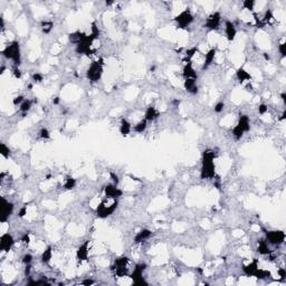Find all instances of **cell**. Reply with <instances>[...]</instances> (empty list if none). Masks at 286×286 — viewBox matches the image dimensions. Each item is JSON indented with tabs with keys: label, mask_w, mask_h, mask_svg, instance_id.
Listing matches in <instances>:
<instances>
[{
	"label": "cell",
	"mask_w": 286,
	"mask_h": 286,
	"mask_svg": "<svg viewBox=\"0 0 286 286\" xmlns=\"http://www.w3.org/2000/svg\"><path fill=\"white\" fill-rule=\"evenodd\" d=\"M215 152L204 151L202 155V166H201V179H211L215 177Z\"/></svg>",
	"instance_id": "6da1fadb"
},
{
	"label": "cell",
	"mask_w": 286,
	"mask_h": 286,
	"mask_svg": "<svg viewBox=\"0 0 286 286\" xmlns=\"http://www.w3.org/2000/svg\"><path fill=\"white\" fill-rule=\"evenodd\" d=\"M2 55L6 58L8 59L14 60V63L16 66H18L21 62L20 59V47H19V43L18 41H14L11 43L9 46H7L3 49Z\"/></svg>",
	"instance_id": "7a4b0ae2"
},
{
	"label": "cell",
	"mask_w": 286,
	"mask_h": 286,
	"mask_svg": "<svg viewBox=\"0 0 286 286\" xmlns=\"http://www.w3.org/2000/svg\"><path fill=\"white\" fill-rule=\"evenodd\" d=\"M103 74V59L94 62L86 72V76L91 82H97Z\"/></svg>",
	"instance_id": "3957f363"
},
{
	"label": "cell",
	"mask_w": 286,
	"mask_h": 286,
	"mask_svg": "<svg viewBox=\"0 0 286 286\" xmlns=\"http://www.w3.org/2000/svg\"><path fill=\"white\" fill-rule=\"evenodd\" d=\"M175 20L179 28H185V27H188L189 25L194 21V16H192V14L187 9V10L182 11L181 14L178 15L175 18Z\"/></svg>",
	"instance_id": "277c9868"
},
{
	"label": "cell",
	"mask_w": 286,
	"mask_h": 286,
	"mask_svg": "<svg viewBox=\"0 0 286 286\" xmlns=\"http://www.w3.org/2000/svg\"><path fill=\"white\" fill-rule=\"evenodd\" d=\"M129 263V258L126 257H120V258L115 259L114 262V266L112 267V270H115V274L117 276H125L128 274V268H126V265Z\"/></svg>",
	"instance_id": "5b68a950"
},
{
	"label": "cell",
	"mask_w": 286,
	"mask_h": 286,
	"mask_svg": "<svg viewBox=\"0 0 286 286\" xmlns=\"http://www.w3.org/2000/svg\"><path fill=\"white\" fill-rule=\"evenodd\" d=\"M117 207V201H114L111 206H106L105 202H102L97 208H96V215L100 218H106L111 213H114V210Z\"/></svg>",
	"instance_id": "8992f818"
},
{
	"label": "cell",
	"mask_w": 286,
	"mask_h": 286,
	"mask_svg": "<svg viewBox=\"0 0 286 286\" xmlns=\"http://www.w3.org/2000/svg\"><path fill=\"white\" fill-rule=\"evenodd\" d=\"M145 267H147L145 264H140V265H136L135 268H134L131 277L133 278L135 285H147L148 284L147 282L144 281V278L142 277V274H143V270H145Z\"/></svg>",
	"instance_id": "52a82bcc"
},
{
	"label": "cell",
	"mask_w": 286,
	"mask_h": 286,
	"mask_svg": "<svg viewBox=\"0 0 286 286\" xmlns=\"http://www.w3.org/2000/svg\"><path fill=\"white\" fill-rule=\"evenodd\" d=\"M266 238L270 244L274 245H281L285 240V234L281 230H274V232H267Z\"/></svg>",
	"instance_id": "ba28073f"
},
{
	"label": "cell",
	"mask_w": 286,
	"mask_h": 286,
	"mask_svg": "<svg viewBox=\"0 0 286 286\" xmlns=\"http://www.w3.org/2000/svg\"><path fill=\"white\" fill-rule=\"evenodd\" d=\"M220 20H221V16L219 12H213L211 16H209L206 20V27L210 30H216L219 28V25H220Z\"/></svg>",
	"instance_id": "9c48e42d"
},
{
	"label": "cell",
	"mask_w": 286,
	"mask_h": 286,
	"mask_svg": "<svg viewBox=\"0 0 286 286\" xmlns=\"http://www.w3.org/2000/svg\"><path fill=\"white\" fill-rule=\"evenodd\" d=\"M14 238L9 234H3L0 238V248L3 251H9L14 245Z\"/></svg>",
	"instance_id": "30bf717a"
},
{
	"label": "cell",
	"mask_w": 286,
	"mask_h": 286,
	"mask_svg": "<svg viewBox=\"0 0 286 286\" xmlns=\"http://www.w3.org/2000/svg\"><path fill=\"white\" fill-rule=\"evenodd\" d=\"M2 215H1V223H5L7 219L9 218V216L12 213V210H14V204L11 202L7 201L5 198H2Z\"/></svg>",
	"instance_id": "8fae6325"
},
{
	"label": "cell",
	"mask_w": 286,
	"mask_h": 286,
	"mask_svg": "<svg viewBox=\"0 0 286 286\" xmlns=\"http://www.w3.org/2000/svg\"><path fill=\"white\" fill-rule=\"evenodd\" d=\"M104 191H105L106 197H109V198H119L123 195L122 190L117 188L116 185H107Z\"/></svg>",
	"instance_id": "7c38bea8"
},
{
	"label": "cell",
	"mask_w": 286,
	"mask_h": 286,
	"mask_svg": "<svg viewBox=\"0 0 286 286\" xmlns=\"http://www.w3.org/2000/svg\"><path fill=\"white\" fill-rule=\"evenodd\" d=\"M185 91L191 94H197L198 93V86H197V81L195 78H187L185 81Z\"/></svg>",
	"instance_id": "4fadbf2b"
},
{
	"label": "cell",
	"mask_w": 286,
	"mask_h": 286,
	"mask_svg": "<svg viewBox=\"0 0 286 286\" xmlns=\"http://www.w3.org/2000/svg\"><path fill=\"white\" fill-rule=\"evenodd\" d=\"M257 270H258V260H257V259H254L251 264H248V265H246V266L242 267V270H244L246 275H248V276H254L255 275V273L257 272Z\"/></svg>",
	"instance_id": "5bb4252c"
},
{
	"label": "cell",
	"mask_w": 286,
	"mask_h": 286,
	"mask_svg": "<svg viewBox=\"0 0 286 286\" xmlns=\"http://www.w3.org/2000/svg\"><path fill=\"white\" fill-rule=\"evenodd\" d=\"M76 256H77V259H78V260H85V259H87V256H88V241H85L83 245L79 246Z\"/></svg>",
	"instance_id": "9a60e30c"
},
{
	"label": "cell",
	"mask_w": 286,
	"mask_h": 286,
	"mask_svg": "<svg viewBox=\"0 0 286 286\" xmlns=\"http://www.w3.org/2000/svg\"><path fill=\"white\" fill-rule=\"evenodd\" d=\"M226 36H227V39L229 41H232L235 39V36H236V27L235 25L232 24V21H226Z\"/></svg>",
	"instance_id": "2e32d148"
},
{
	"label": "cell",
	"mask_w": 286,
	"mask_h": 286,
	"mask_svg": "<svg viewBox=\"0 0 286 286\" xmlns=\"http://www.w3.org/2000/svg\"><path fill=\"white\" fill-rule=\"evenodd\" d=\"M151 235H152L151 230H149V229H143V230H141L140 232L136 234V236L134 237V242L139 244V242L144 241V240H147L148 238L151 237Z\"/></svg>",
	"instance_id": "e0dca14e"
},
{
	"label": "cell",
	"mask_w": 286,
	"mask_h": 286,
	"mask_svg": "<svg viewBox=\"0 0 286 286\" xmlns=\"http://www.w3.org/2000/svg\"><path fill=\"white\" fill-rule=\"evenodd\" d=\"M237 125L241 129L242 131H244V133H245V132H248L249 130H251L249 117H248L247 115H241V116L239 117V122H238Z\"/></svg>",
	"instance_id": "ac0fdd59"
},
{
	"label": "cell",
	"mask_w": 286,
	"mask_h": 286,
	"mask_svg": "<svg viewBox=\"0 0 286 286\" xmlns=\"http://www.w3.org/2000/svg\"><path fill=\"white\" fill-rule=\"evenodd\" d=\"M183 76L185 78H195L197 79V73L195 72V69L192 68V65L190 63H188L183 68Z\"/></svg>",
	"instance_id": "d6986e66"
},
{
	"label": "cell",
	"mask_w": 286,
	"mask_h": 286,
	"mask_svg": "<svg viewBox=\"0 0 286 286\" xmlns=\"http://www.w3.org/2000/svg\"><path fill=\"white\" fill-rule=\"evenodd\" d=\"M257 251L262 255H268L270 254V249L268 247V244H267V240H259L258 241V247H257Z\"/></svg>",
	"instance_id": "ffe728a7"
},
{
	"label": "cell",
	"mask_w": 286,
	"mask_h": 286,
	"mask_svg": "<svg viewBox=\"0 0 286 286\" xmlns=\"http://www.w3.org/2000/svg\"><path fill=\"white\" fill-rule=\"evenodd\" d=\"M120 132L123 136L129 135L130 132H131V124H130V122H129L128 120H125V119H123V120L121 121Z\"/></svg>",
	"instance_id": "44dd1931"
},
{
	"label": "cell",
	"mask_w": 286,
	"mask_h": 286,
	"mask_svg": "<svg viewBox=\"0 0 286 286\" xmlns=\"http://www.w3.org/2000/svg\"><path fill=\"white\" fill-rule=\"evenodd\" d=\"M159 115H160V113H159L157 110L154 109V107H148L147 112H145V121H153L155 120L157 117H159Z\"/></svg>",
	"instance_id": "7402d4cb"
},
{
	"label": "cell",
	"mask_w": 286,
	"mask_h": 286,
	"mask_svg": "<svg viewBox=\"0 0 286 286\" xmlns=\"http://www.w3.org/2000/svg\"><path fill=\"white\" fill-rule=\"evenodd\" d=\"M215 55H216V49L215 48L210 49L209 52L206 54V59H204V66H202V69H206V68H207L208 66L210 65V64L213 63V58H215Z\"/></svg>",
	"instance_id": "603a6c76"
},
{
	"label": "cell",
	"mask_w": 286,
	"mask_h": 286,
	"mask_svg": "<svg viewBox=\"0 0 286 286\" xmlns=\"http://www.w3.org/2000/svg\"><path fill=\"white\" fill-rule=\"evenodd\" d=\"M236 75H237L238 79H239L240 82L249 81V79H251V75H249V74H248L244 68H239V69L237 71V73H236Z\"/></svg>",
	"instance_id": "cb8c5ba5"
},
{
	"label": "cell",
	"mask_w": 286,
	"mask_h": 286,
	"mask_svg": "<svg viewBox=\"0 0 286 286\" xmlns=\"http://www.w3.org/2000/svg\"><path fill=\"white\" fill-rule=\"evenodd\" d=\"M52 256H53V251L52 248L48 247L46 249V251L43 253V255H41V260L45 263V264H47V263H49V260L52 259Z\"/></svg>",
	"instance_id": "d4e9b609"
},
{
	"label": "cell",
	"mask_w": 286,
	"mask_h": 286,
	"mask_svg": "<svg viewBox=\"0 0 286 286\" xmlns=\"http://www.w3.org/2000/svg\"><path fill=\"white\" fill-rule=\"evenodd\" d=\"M31 104H33V102L30 101V100H25L24 102H22L21 104H20V111L24 113V115L27 113L28 111L30 110V107H31Z\"/></svg>",
	"instance_id": "484cf974"
},
{
	"label": "cell",
	"mask_w": 286,
	"mask_h": 286,
	"mask_svg": "<svg viewBox=\"0 0 286 286\" xmlns=\"http://www.w3.org/2000/svg\"><path fill=\"white\" fill-rule=\"evenodd\" d=\"M145 129H147V121L143 120L134 126V131L138 132V133H143L145 131Z\"/></svg>",
	"instance_id": "4316f807"
},
{
	"label": "cell",
	"mask_w": 286,
	"mask_h": 286,
	"mask_svg": "<svg viewBox=\"0 0 286 286\" xmlns=\"http://www.w3.org/2000/svg\"><path fill=\"white\" fill-rule=\"evenodd\" d=\"M54 25H53L52 21H43L41 22V29L44 31L45 34H48L50 33V30L53 29Z\"/></svg>",
	"instance_id": "83f0119b"
},
{
	"label": "cell",
	"mask_w": 286,
	"mask_h": 286,
	"mask_svg": "<svg viewBox=\"0 0 286 286\" xmlns=\"http://www.w3.org/2000/svg\"><path fill=\"white\" fill-rule=\"evenodd\" d=\"M75 185H76V180L73 179V178H67L65 183H64V188L67 189V190H71Z\"/></svg>",
	"instance_id": "f1b7e54d"
},
{
	"label": "cell",
	"mask_w": 286,
	"mask_h": 286,
	"mask_svg": "<svg viewBox=\"0 0 286 286\" xmlns=\"http://www.w3.org/2000/svg\"><path fill=\"white\" fill-rule=\"evenodd\" d=\"M232 134H234V136L236 138V139L239 140L240 138H241V136L244 135V131H242L241 129H240L238 125H236V126L234 128V130H232Z\"/></svg>",
	"instance_id": "f546056e"
},
{
	"label": "cell",
	"mask_w": 286,
	"mask_h": 286,
	"mask_svg": "<svg viewBox=\"0 0 286 286\" xmlns=\"http://www.w3.org/2000/svg\"><path fill=\"white\" fill-rule=\"evenodd\" d=\"M1 154H2L3 158H9V155H10V150L5 143H1Z\"/></svg>",
	"instance_id": "4dcf8cb0"
},
{
	"label": "cell",
	"mask_w": 286,
	"mask_h": 286,
	"mask_svg": "<svg viewBox=\"0 0 286 286\" xmlns=\"http://www.w3.org/2000/svg\"><path fill=\"white\" fill-rule=\"evenodd\" d=\"M242 5H244V7H245L246 9H248V10H253L255 1H254V0H245V1L242 2Z\"/></svg>",
	"instance_id": "1f68e13d"
},
{
	"label": "cell",
	"mask_w": 286,
	"mask_h": 286,
	"mask_svg": "<svg viewBox=\"0 0 286 286\" xmlns=\"http://www.w3.org/2000/svg\"><path fill=\"white\" fill-rule=\"evenodd\" d=\"M272 18H273L272 10H270V9H268V10L265 12V17H264V20H263V22H264V24H267V22H270V20H272Z\"/></svg>",
	"instance_id": "d6a6232c"
},
{
	"label": "cell",
	"mask_w": 286,
	"mask_h": 286,
	"mask_svg": "<svg viewBox=\"0 0 286 286\" xmlns=\"http://www.w3.org/2000/svg\"><path fill=\"white\" fill-rule=\"evenodd\" d=\"M31 260H33V256L30 255V254H26L24 257H22V263H24L25 265H28L31 263Z\"/></svg>",
	"instance_id": "836d02e7"
},
{
	"label": "cell",
	"mask_w": 286,
	"mask_h": 286,
	"mask_svg": "<svg viewBox=\"0 0 286 286\" xmlns=\"http://www.w3.org/2000/svg\"><path fill=\"white\" fill-rule=\"evenodd\" d=\"M40 138L41 139H49L50 138V134L47 129H41L40 130Z\"/></svg>",
	"instance_id": "e575fe53"
},
{
	"label": "cell",
	"mask_w": 286,
	"mask_h": 286,
	"mask_svg": "<svg viewBox=\"0 0 286 286\" xmlns=\"http://www.w3.org/2000/svg\"><path fill=\"white\" fill-rule=\"evenodd\" d=\"M223 107H225V104L223 102H219L215 105V112L216 113H220V112L223 111Z\"/></svg>",
	"instance_id": "d590c367"
},
{
	"label": "cell",
	"mask_w": 286,
	"mask_h": 286,
	"mask_svg": "<svg viewBox=\"0 0 286 286\" xmlns=\"http://www.w3.org/2000/svg\"><path fill=\"white\" fill-rule=\"evenodd\" d=\"M278 49H279V53H281L282 56L285 57L286 56V44L285 43H282V44L279 45V47H278Z\"/></svg>",
	"instance_id": "8d00e7d4"
},
{
	"label": "cell",
	"mask_w": 286,
	"mask_h": 286,
	"mask_svg": "<svg viewBox=\"0 0 286 286\" xmlns=\"http://www.w3.org/2000/svg\"><path fill=\"white\" fill-rule=\"evenodd\" d=\"M24 101H25L24 96H22V95H19V96H17V97L14 98V101H12V103H14L15 105H18V104H21Z\"/></svg>",
	"instance_id": "74e56055"
},
{
	"label": "cell",
	"mask_w": 286,
	"mask_h": 286,
	"mask_svg": "<svg viewBox=\"0 0 286 286\" xmlns=\"http://www.w3.org/2000/svg\"><path fill=\"white\" fill-rule=\"evenodd\" d=\"M267 110H268V107H267V105H265V104H260L258 106V113L259 114H265L267 112Z\"/></svg>",
	"instance_id": "f35d334b"
},
{
	"label": "cell",
	"mask_w": 286,
	"mask_h": 286,
	"mask_svg": "<svg viewBox=\"0 0 286 286\" xmlns=\"http://www.w3.org/2000/svg\"><path fill=\"white\" fill-rule=\"evenodd\" d=\"M12 73H14V76L16 77V78H20V77H21V72H20V69L18 67H15Z\"/></svg>",
	"instance_id": "ab89813d"
},
{
	"label": "cell",
	"mask_w": 286,
	"mask_h": 286,
	"mask_svg": "<svg viewBox=\"0 0 286 286\" xmlns=\"http://www.w3.org/2000/svg\"><path fill=\"white\" fill-rule=\"evenodd\" d=\"M33 78H34V81H35V82L40 83L41 81H43V75H40V74H34Z\"/></svg>",
	"instance_id": "60d3db41"
},
{
	"label": "cell",
	"mask_w": 286,
	"mask_h": 286,
	"mask_svg": "<svg viewBox=\"0 0 286 286\" xmlns=\"http://www.w3.org/2000/svg\"><path fill=\"white\" fill-rule=\"evenodd\" d=\"M197 52V48H192V49H189L188 52H187V57H188V59L190 57H192L195 55V53Z\"/></svg>",
	"instance_id": "b9f144b4"
},
{
	"label": "cell",
	"mask_w": 286,
	"mask_h": 286,
	"mask_svg": "<svg viewBox=\"0 0 286 286\" xmlns=\"http://www.w3.org/2000/svg\"><path fill=\"white\" fill-rule=\"evenodd\" d=\"M26 213H27V207H26V206H24V207H22L21 209L19 210L18 216H19V217H24V216L26 215Z\"/></svg>",
	"instance_id": "7bdbcfd3"
},
{
	"label": "cell",
	"mask_w": 286,
	"mask_h": 286,
	"mask_svg": "<svg viewBox=\"0 0 286 286\" xmlns=\"http://www.w3.org/2000/svg\"><path fill=\"white\" fill-rule=\"evenodd\" d=\"M22 241L25 242V244H29V241H30V237H29V234H25L24 235V237H22Z\"/></svg>",
	"instance_id": "ee69618b"
},
{
	"label": "cell",
	"mask_w": 286,
	"mask_h": 286,
	"mask_svg": "<svg viewBox=\"0 0 286 286\" xmlns=\"http://www.w3.org/2000/svg\"><path fill=\"white\" fill-rule=\"evenodd\" d=\"M111 177H112V179H113V181H114V185H117V183L120 182L119 177H117V176H115L114 173H111Z\"/></svg>",
	"instance_id": "f6af8a7d"
},
{
	"label": "cell",
	"mask_w": 286,
	"mask_h": 286,
	"mask_svg": "<svg viewBox=\"0 0 286 286\" xmlns=\"http://www.w3.org/2000/svg\"><path fill=\"white\" fill-rule=\"evenodd\" d=\"M278 274H279V276L281 277H286V272H285V270L284 268H281V270H278Z\"/></svg>",
	"instance_id": "bcb514c9"
},
{
	"label": "cell",
	"mask_w": 286,
	"mask_h": 286,
	"mask_svg": "<svg viewBox=\"0 0 286 286\" xmlns=\"http://www.w3.org/2000/svg\"><path fill=\"white\" fill-rule=\"evenodd\" d=\"M30 274V264L26 265V268H25V275L26 276H29Z\"/></svg>",
	"instance_id": "7dc6e473"
},
{
	"label": "cell",
	"mask_w": 286,
	"mask_h": 286,
	"mask_svg": "<svg viewBox=\"0 0 286 286\" xmlns=\"http://www.w3.org/2000/svg\"><path fill=\"white\" fill-rule=\"evenodd\" d=\"M83 284H84V285H91V284H94V282L91 281V279H86V281L83 282Z\"/></svg>",
	"instance_id": "c3c4849f"
},
{
	"label": "cell",
	"mask_w": 286,
	"mask_h": 286,
	"mask_svg": "<svg viewBox=\"0 0 286 286\" xmlns=\"http://www.w3.org/2000/svg\"><path fill=\"white\" fill-rule=\"evenodd\" d=\"M281 97H282V100H283L284 103H286V93H282Z\"/></svg>",
	"instance_id": "681fc988"
},
{
	"label": "cell",
	"mask_w": 286,
	"mask_h": 286,
	"mask_svg": "<svg viewBox=\"0 0 286 286\" xmlns=\"http://www.w3.org/2000/svg\"><path fill=\"white\" fill-rule=\"evenodd\" d=\"M53 103H54V104H58V103H59V98L56 97V98L54 100V101H53Z\"/></svg>",
	"instance_id": "f907efd6"
},
{
	"label": "cell",
	"mask_w": 286,
	"mask_h": 286,
	"mask_svg": "<svg viewBox=\"0 0 286 286\" xmlns=\"http://www.w3.org/2000/svg\"><path fill=\"white\" fill-rule=\"evenodd\" d=\"M264 58H265V59H266V60H270V55L264 54Z\"/></svg>",
	"instance_id": "816d5d0a"
},
{
	"label": "cell",
	"mask_w": 286,
	"mask_h": 286,
	"mask_svg": "<svg viewBox=\"0 0 286 286\" xmlns=\"http://www.w3.org/2000/svg\"><path fill=\"white\" fill-rule=\"evenodd\" d=\"M106 6H111V5H113V1H106Z\"/></svg>",
	"instance_id": "f5cc1de1"
}]
</instances>
